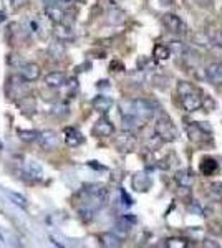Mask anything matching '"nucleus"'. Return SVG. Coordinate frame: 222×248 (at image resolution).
Instances as JSON below:
<instances>
[{"mask_svg": "<svg viewBox=\"0 0 222 248\" xmlns=\"http://www.w3.org/2000/svg\"><path fill=\"white\" fill-rule=\"evenodd\" d=\"M154 133L161 141L164 142H172L177 139V127L174 126V123L171 121L169 118H159L154 123Z\"/></svg>", "mask_w": 222, "mask_h": 248, "instance_id": "1", "label": "nucleus"}, {"mask_svg": "<svg viewBox=\"0 0 222 248\" xmlns=\"http://www.w3.org/2000/svg\"><path fill=\"white\" fill-rule=\"evenodd\" d=\"M186 131H188V136L192 142H205L207 141V131H211V127L205 129V126H203L201 123H191L186 126Z\"/></svg>", "mask_w": 222, "mask_h": 248, "instance_id": "2", "label": "nucleus"}, {"mask_svg": "<svg viewBox=\"0 0 222 248\" xmlns=\"http://www.w3.org/2000/svg\"><path fill=\"white\" fill-rule=\"evenodd\" d=\"M181 105H183V108L188 113H194V111L203 108V98L197 93V90H194L191 93L181 96Z\"/></svg>", "mask_w": 222, "mask_h": 248, "instance_id": "3", "label": "nucleus"}, {"mask_svg": "<svg viewBox=\"0 0 222 248\" xmlns=\"http://www.w3.org/2000/svg\"><path fill=\"white\" fill-rule=\"evenodd\" d=\"M135 109H136V116H139L141 119H149L156 113V105L153 101H149V99L138 98L135 99Z\"/></svg>", "mask_w": 222, "mask_h": 248, "instance_id": "4", "label": "nucleus"}, {"mask_svg": "<svg viewBox=\"0 0 222 248\" xmlns=\"http://www.w3.org/2000/svg\"><path fill=\"white\" fill-rule=\"evenodd\" d=\"M163 23L168 29V31L174 35H183L186 31V23L183 22V18L177 17L176 14H166L163 17Z\"/></svg>", "mask_w": 222, "mask_h": 248, "instance_id": "5", "label": "nucleus"}, {"mask_svg": "<svg viewBox=\"0 0 222 248\" xmlns=\"http://www.w3.org/2000/svg\"><path fill=\"white\" fill-rule=\"evenodd\" d=\"M93 133L98 138H110V136L115 134V126H113V123L108 118H102L95 123Z\"/></svg>", "mask_w": 222, "mask_h": 248, "instance_id": "6", "label": "nucleus"}, {"mask_svg": "<svg viewBox=\"0 0 222 248\" xmlns=\"http://www.w3.org/2000/svg\"><path fill=\"white\" fill-rule=\"evenodd\" d=\"M38 141H40V146H42L43 149L51 151V149H55V147L58 146L60 138H58V133H56V131L47 129V131H43V133H40Z\"/></svg>", "mask_w": 222, "mask_h": 248, "instance_id": "7", "label": "nucleus"}, {"mask_svg": "<svg viewBox=\"0 0 222 248\" xmlns=\"http://www.w3.org/2000/svg\"><path fill=\"white\" fill-rule=\"evenodd\" d=\"M131 186L136 192H148L153 186V179L149 177L146 172H138V174L133 175Z\"/></svg>", "mask_w": 222, "mask_h": 248, "instance_id": "8", "label": "nucleus"}, {"mask_svg": "<svg viewBox=\"0 0 222 248\" xmlns=\"http://www.w3.org/2000/svg\"><path fill=\"white\" fill-rule=\"evenodd\" d=\"M18 73L25 81H37L40 75H42V70H40L37 63H25V65L18 68Z\"/></svg>", "mask_w": 222, "mask_h": 248, "instance_id": "9", "label": "nucleus"}, {"mask_svg": "<svg viewBox=\"0 0 222 248\" xmlns=\"http://www.w3.org/2000/svg\"><path fill=\"white\" fill-rule=\"evenodd\" d=\"M45 15L48 17L51 23H63V18H65V10L58 5V3H50V5H45Z\"/></svg>", "mask_w": 222, "mask_h": 248, "instance_id": "10", "label": "nucleus"}, {"mask_svg": "<svg viewBox=\"0 0 222 248\" xmlns=\"http://www.w3.org/2000/svg\"><path fill=\"white\" fill-rule=\"evenodd\" d=\"M205 78L212 85H222V63H209L205 66Z\"/></svg>", "mask_w": 222, "mask_h": 248, "instance_id": "11", "label": "nucleus"}, {"mask_svg": "<svg viewBox=\"0 0 222 248\" xmlns=\"http://www.w3.org/2000/svg\"><path fill=\"white\" fill-rule=\"evenodd\" d=\"M174 181H176V184L179 187H189V189H191V187L194 186V182H196V175L192 174L191 170H188V169H181V170L176 172Z\"/></svg>", "mask_w": 222, "mask_h": 248, "instance_id": "12", "label": "nucleus"}, {"mask_svg": "<svg viewBox=\"0 0 222 248\" xmlns=\"http://www.w3.org/2000/svg\"><path fill=\"white\" fill-rule=\"evenodd\" d=\"M65 142L70 147H78L85 142V136L76 127H67L65 129Z\"/></svg>", "mask_w": 222, "mask_h": 248, "instance_id": "13", "label": "nucleus"}, {"mask_svg": "<svg viewBox=\"0 0 222 248\" xmlns=\"http://www.w3.org/2000/svg\"><path fill=\"white\" fill-rule=\"evenodd\" d=\"M65 83H67V77L63 71H51V73H48L45 77V85L48 88L58 90V88L65 86Z\"/></svg>", "mask_w": 222, "mask_h": 248, "instance_id": "14", "label": "nucleus"}, {"mask_svg": "<svg viewBox=\"0 0 222 248\" xmlns=\"http://www.w3.org/2000/svg\"><path fill=\"white\" fill-rule=\"evenodd\" d=\"M91 105H93V108H95L96 111H98V113L106 114L108 111L113 108V99L108 98V96H104V94H100V96H96V98L93 99Z\"/></svg>", "mask_w": 222, "mask_h": 248, "instance_id": "15", "label": "nucleus"}, {"mask_svg": "<svg viewBox=\"0 0 222 248\" xmlns=\"http://www.w3.org/2000/svg\"><path fill=\"white\" fill-rule=\"evenodd\" d=\"M100 243L106 248H116L121 245V238L115 233V232H106V233L100 235Z\"/></svg>", "mask_w": 222, "mask_h": 248, "instance_id": "16", "label": "nucleus"}, {"mask_svg": "<svg viewBox=\"0 0 222 248\" xmlns=\"http://www.w3.org/2000/svg\"><path fill=\"white\" fill-rule=\"evenodd\" d=\"M55 37H56V40H62V42H70V40L75 37V33L70 27L63 25V23H56Z\"/></svg>", "mask_w": 222, "mask_h": 248, "instance_id": "17", "label": "nucleus"}, {"mask_svg": "<svg viewBox=\"0 0 222 248\" xmlns=\"http://www.w3.org/2000/svg\"><path fill=\"white\" fill-rule=\"evenodd\" d=\"M199 169L204 175H212V174H216L217 169H219V164H217L216 159H212V157H204L203 161H201Z\"/></svg>", "mask_w": 222, "mask_h": 248, "instance_id": "18", "label": "nucleus"}, {"mask_svg": "<svg viewBox=\"0 0 222 248\" xmlns=\"http://www.w3.org/2000/svg\"><path fill=\"white\" fill-rule=\"evenodd\" d=\"M116 146H118L120 151H133V147H135V138L130 134V131H128V134H123L116 139Z\"/></svg>", "mask_w": 222, "mask_h": 248, "instance_id": "19", "label": "nucleus"}, {"mask_svg": "<svg viewBox=\"0 0 222 248\" xmlns=\"http://www.w3.org/2000/svg\"><path fill=\"white\" fill-rule=\"evenodd\" d=\"M205 195L214 202H222V184L212 182L211 186L207 187V190H205Z\"/></svg>", "mask_w": 222, "mask_h": 248, "instance_id": "20", "label": "nucleus"}, {"mask_svg": "<svg viewBox=\"0 0 222 248\" xmlns=\"http://www.w3.org/2000/svg\"><path fill=\"white\" fill-rule=\"evenodd\" d=\"M25 172H27V175H30L32 179H42L43 177V169L37 161H28L25 164Z\"/></svg>", "mask_w": 222, "mask_h": 248, "instance_id": "21", "label": "nucleus"}, {"mask_svg": "<svg viewBox=\"0 0 222 248\" xmlns=\"http://www.w3.org/2000/svg\"><path fill=\"white\" fill-rule=\"evenodd\" d=\"M171 48H169L168 45H163V43H159V45L154 46V50H153V57H154L156 60H161V62H164V60H168L169 57H171Z\"/></svg>", "mask_w": 222, "mask_h": 248, "instance_id": "22", "label": "nucleus"}, {"mask_svg": "<svg viewBox=\"0 0 222 248\" xmlns=\"http://www.w3.org/2000/svg\"><path fill=\"white\" fill-rule=\"evenodd\" d=\"M17 136L23 142H35V141H38L40 133H37V131H34V129H17Z\"/></svg>", "mask_w": 222, "mask_h": 248, "instance_id": "23", "label": "nucleus"}, {"mask_svg": "<svg viewBox=\"0 0 222 248\" xmlns=\"http://www.w3.org/2000/svg\"><path fill=\"white\" fill-rule=\"evenodd\" d=\"M65 42H62V40H56V42H53L50 45V48H48V53H50V57L53 58H60L65 55V45H63Z\"/></svg>", "mask_w": 222, "mask_h": 248, "instance_id": "24", "label": "nucleus"}, {"mask_svg": "<svg viewBox=\"0 0 222 248\" xmlns=\"http://www.w3.org/2000/svg\"><path fill=\"white\" fill-rule=\"evenodd\" d=\"M139 121H141V118H138V116H123V129H126V131L138 129Z\"/></svg>", "mask_w": 222, "mask_h": 248, "instance_id": "25", "label": "nucleus"}, {"mask_svg": "<svg viewBox=\"0 0 222 248\" xmlns=\"http://www.w3.org/2000/svg\"><path fill=\"white\" fill-rule=\"evenodd\" d=\"M5 194L9 195V199L15 203V205H18L20 209H27L28 202L22 194H17V192H12V190H5Z\"/></svg>", "mask_w": 222, "mask_h": 248, "instance_id": "26", "label": "nucleus"}, {"mask_svg": "<svg viewBox=\"0 0 222 248\" xmlns=\"http://www.w3.org/2000/svg\"><path fill=\"white\" fill-rule=\"evenodd\" d=\"M108 22L113 23V25H120V23L124 22V12L123 10H110L108 12Z\"/></svg>", "mask_w": 222, "mask_h": 248, "instance_id": "27", "label": "nucleus"}, {"mask_svg": "<svg viewBox=\"0 0 222 248\" xmlns=\"http://www.w3.org/2000/svg\"><path fill=\"white\" fill-rule=\"evenodd\" d=\"M188 245H189L188 240H184V238L172 237V238L166 240V247H169V248H186Z\"/></svg>", "mask_w": 222, "mask_h": 248, "instance_id": "28", "label": "nucleus"}, {"mask_svg": "<svg viewBox=\"0 0 222 248\" xmlns=\"http://www.w3.org/2000/svg\"><path fill=\"white\" fill-rule=\"evenodd\" d=\"M196 88L191 85L189 81H179L177 83V93H179V96H183V94H188V93H191V91H194Z\"/></svg>", "mask_w": 222, "mask_h": 248, "instance_id": "29", "label": "nucleus"}, {"mask_svg": "<svg viewBox=\"0 0 222 248\" xmlns=\"http://www.w3.org/2000/svg\"><path fill=\"white\" fill-rule=\"evenodd\" d=\"M189 212H191V214L199 215V217H204V209L197 201H192L191 203H189Z\"/></svg>", "mask_w": 222, "mask_h": 248, "instance_id": "30", "label": "nucleus"}, {"mask_svg": "<svg viewBox=\"0 0 222 248\" xmlns=\"http://www.w3.org/2000/svg\"><path fill=\"white\" fill-rule=\"evenodd\" d=\"M169 48H171V51L172 53H177V55H184L186 53V46H184V43H181V42H171L169 43Z\"/></svg>", "mask_w": 222, "mask_h": 248, "instance_id": "31", "label": "nucleus"}, {"mask_svg": "<svg viewBox=\"0 0 222 248\" xmlns=\"http://www.w3.org/2000/svg\"><path fill=\"white\" fill-rule=\"evenodd\" d=\"M211 40H212L214 43H216L217 46L222 48V30H217L216 33H214L212 37H211Z\"/></svg>", "mask_w": 222, "mask_h": 248, "instance_id": "32", "label": "nucleus"}, {"mask_svg": "<svg viewBox=\"0 0 222 248\" xmlns=\"http://www.w3.org/2000/svg\"><path fill=\"white\" fill-rule=\"evenodd\" d=\"M121 199H123V201H124V202H123L124 205H128V207H131V205H133V199H131L130 195H128L124 190H121Z\"/></svg>", "mask_w": 222, "mask_h": 248, "instance_id": "33", "label": "nucleus"}, {"mask_svg": "<svg viewBox=\"0 0 222 248\" xmlns=\"http://www.w3.org/2000/svg\"><path fill=\"white\" fill-rule=\"evenodd\" d=\"M203 247H205V248H219L221 245L219 243H216L214 240H211V238H205L204 240V243H203Z\"/></svg>", "mask_w": 222, "mask_h": 248, "instance_id": "34", "label": "nucleus"}, {"mask_svg": "<svg viewBox=\"0 0 222 248\" xmlns=\"http://www.w3.org/2000/svg\"><path fill=\"white\" fill-rule=\"evenodd\" d=\"M9 2H10L14 7H23V5H25V3L28 2V0H9Z\"/></svg>", "mask_w": 222, "mask_h": 248, "instance_id": "35", "label": "nucleus"}, {"mask_svg": "<svg viewBox=\"0 0 222 248\" xmlns=\"http://www.w3.org/2000/svg\"><path fill=\"white\" fill-rule=\"evenodd\" d=\"M43 2V5H50V3H55V2H58V0H42Z\"/></svg>", "mask_w": 222, "mask_h": 248, "instance_id": "36", "label": "nucleus"}, {"mask_svg": "<svg viewBox=\"0 0 222 248\" xmlns=\"http://www.w3.org/2000/svg\"><path fill=\"white\" fill-rule=\"evenodd\" d=\"M3 20H5V14H3V12H0V22H3Z\"/></svg>", "mask_w": 222, "mask_h": 248, "instance_id": "37", "label": "nucleus"}, {"mask_svg": "<svg viewBox=\"0 0 222 248\" xmlns=\"http://www.w3.org/2000/svg\"><path fill=\"white\" fill-rule=\"evenodd\" d=\"M2 149H3V142L0 141V151H2Z\"/></svg>", "mask_w": 222, "mask_h": 248, "instance_id": "38", "label": "nucleus"}]
</instances>
